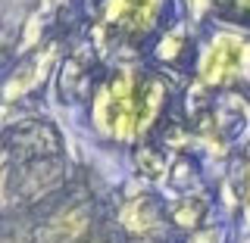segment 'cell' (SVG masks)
I'll return each mask as SVG.
<instances>
[{
  "label": "cell",
  "mask_w": 250,
  "mask_h": 243,
  "mask_svg": "<svg viewBox=\"0 0 250 243\" xmlns=\"http://www.w3.org/2000/svg\"><path fill=\"white\" fill-rule=\"evenodd\" d=\"M156 109H160V84L122 78L100 100L97 122L116 137H135L150 125Z\"/></svg>",
  "instance_id": "cell-1"
},
{
  "label": "cell",
  "mask_w": 250,
  "mask_h": 243,
  "mask_svg": "<svg viewBox=\"0 0 250 243\" xmlns=\"http://www.w3.org/2000/svg\"><path fill=\"white\" fill-rule=\"evenodd\" d=\"M244 56H247L244 44L225 37V41H219L213 50H209V56L203 59V78H209V81L234 78L241 72V66H244Z\"/></svg>",
  "instance_id": "cell-2"
}]
</instances>
